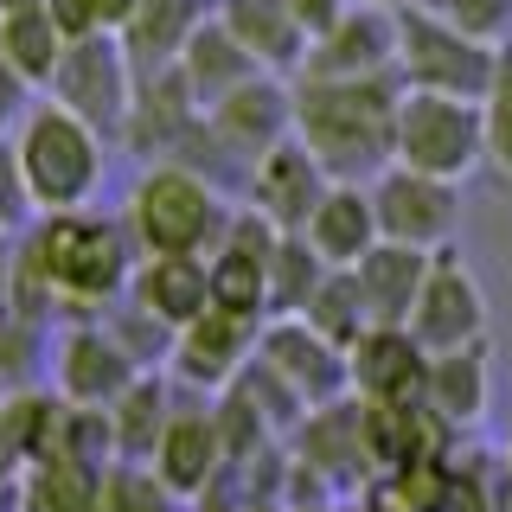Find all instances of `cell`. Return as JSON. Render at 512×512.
<instances>
[{"mask_svg":"<svg viewBox=\"0 0 512 512\" xmlns=\"http://www.w3.org/2000/svg\"><path fill=\"white\" fill-rule=\"evenodd\" d=\"M397 103L404 77H295V141L308 148L327 180L372 186L397 160Z\"/></svg>","mask_w":512,"mask_h":512,"instance_id":"cell-1","label":"cell"},{"mask_svg":"<svg viewBox=\"0 0 512 512\" xmlns=\"http://www.w3.org/2000/svg\"><path fill=\"white\" fill-rule=\"evenodd\" d=\"M135 231L103 212H45L20 244L13 288H39V301L64 308H116L135 282Z\"/></svg>","mask_w":512,"mask_h":512,"instance_id":"cell-2","label":"cell"},{"mask_svg":"<svg viewBox=\"0 0 512 512\" xmlns=\"http://www.w3.org/2000/svg\"><path fill=\"white\" fill-rule=\"evenodd\" d=\"M128 231L141 256H212L231 231V199L186 160H148L128 192Z\"/></svg>","mask_w":512,"mask_h":512,"instance_id":"cell-3","label":"cell"},{"mask_svg":"<svg viewBox=\"0 0 512 512\" xmlns=\"http://www.w3.org/2000/svg\"><path fill=\"white\" fill-rule=\"evenodd\" d=\"M13 148H20V167H26V186H32V205L45 212H77L90 205L96 180H103V135L71 116L64 103H32L26 122L13 128Z\"/></svg>","mask_w":512,"mask_h":512,"instance_id":"cell-4","label":"cell"},{"mask_svg":"<svg viewBox=\"0 0 512 512\" xmlns=\"http://www.w3.org/2000/svg\"><path fill=\"white\" fill-rule=\"evenodd\" d=\"M500 71V45L468 39L455 20H442L429 0L397 7V77L410 90H442V96H468L480 103Z\"/></svg>","mask_w":512,"mask_h":512,"instance_id":"cell-5","label":"cell"},{"mask_svg":"<svg viewBox=\"0 0 512 512\" xmlns=\"http://www.w3.org/2000/svg\"><path fill=\"white\" fill-rule=\"evenodd\" d=\"M391 167H410V173L461 186L474 167H487V122H480V103L404 84V103H397V160Z\"/></svg>","mask_w":512,"mask_h":512,"instance_id":"cell-6","label":"cell"},{"mask_svg":"<svg viewBox=\"0 0 512 512\" xmlns=\"http://www.w3.org/2000/svg\"><path fill=\"white\" fill-rule=\"evenodd\" d=\"M135 90H141V71L128 58L122 32H96V39H71L52 71L45 96L64 103L71 116H84L103 141H122L128 135V109H135Z\"/></svg>","mask_w":512,"mask_h":512,"instance_id":"cell-7","label":"cell"},{"mask_svg":"<svg viewBox=\"0 0 512 512\" xmlns=\"http://www.w3.org/2000/svg\"><path fill=\"white\" fill-rule=\"evenodd\" d=\"M487 288L480 276L468 269V256L455 244L436 250V263H429V282L423 295H416V314H410V333L423 340V352L436 359V352H461V346H480L487 340Z\"/></svg>","mask_w":512,"mask_h":512,"instance_id":"cell-8","label":"cell"},{"mask_svg":"<svg viewBox=\"0 0 512 512\" xmlns=\"http://www.w3.org/2000/svg\"><path fill=\"white\" fill-rule=\"evenodd\" d=\"M372 212H378V237H391V244L448 250L461 231V186L410 167H384L372 180Z\"/></svg>","mask_w":512,"mask_h":512,"instance_id":"cell-9","label":"cell"},{"mask_svg":"<svg viewBox=\"0 0 512 512\" xmlns=\"http://www.w3.org/2000/svg\"><path fill=\"white\" fill-rule=\"evenodd\" d=\"M205 128H212V141L244 167V180H250L256 160L276 148V141L295 135V77H276V71L250 77L244 90L218 96V103L205 109Z\"/></svg>","mask_w":512,"mask_h":512,"instance_id":"cell-10","label":"cell"},{"mask_svg":"<svg viewBox=\"0 0 512 512\" xmlns=\"http://www.w3.org/2000/svg\"><path fill=\"white\" fill-rule=\"evenodd\" d=\"M45 365H52V391L64 404H90V410H109L116 397L135 384L148 365L128 352L109 327H90V320H77V327L58 333V346L45 352Z\"/></svg>","mask_w":512,"mask_h":512,"instance_id":"cell-11","label":"cell"},{"mask_svg":"<svg viewBox=\"0 0 512 512\" xmlns=\"http://www.w3.org/2000/svg\"><path fill=\"white\" fill-rule=\"evenodd\" d=\"M256 359H269L276 372L301 391V404H340L352 397V372H346V346H333L327 333H314L301 314H269L263 340H256Z\"/></svg>","mask_w":512,"mask_h":512,"instance_id":"cell-12","label":"cell"},{"mask_svg":"<svg viewBox=\"0 0 512 512\" xmlns=\"http://www.w3.org/2000/svg\"><path fill=\"white\" fill-rule=\"evenodd\" d=\"M397 71V7L352 0L320 39L308 45L295 77H384Z\"/></svg>","mask_w":512,"mask_h":512,"instance_id":"cell-13","label":"cell"},{"mask_svg":"<svg viewBox=\"0 0 512 512\" xmlns=\"http://www.w3.org/2000/svg\"><path fill=\"white\" fill-rule=\"evenodd\" d=\"M256 340H263V320L205 308L192 327L173 333L167 365H173V378H180V384H192V391H224V384L256 359Z\"/></svg>","mask_w":512,"mask_h":512,"instance_id":"cell-14","label":"cell"},{"mask_svg":"<svg viewBox=\"0 0 512 512\" xmlns=\"http://www.w3.org/2000/svg\"><path fill=\"white\" fill-rule=\"evenodd\" d=\"M346 372L359 404H423L429 352L410 327H365L346 346Z\"/></svg>","mask_w":512,"mask_h":512,"instance_id":"cell-15","label":"cell"},{"mask_svg":"<svg viewBox=\"0 0 512 512\" xmlns=\"http://www.w3.org/2000/svg\"><path fill=\"white\" fill-rule=\"evenodd\" d=\"M327 167L301 148L295 135L276 141L263 160L250 167V180H244V205H256L276 231H308V218H314V205L327 199Z\"/></svg>","mask_w":512,"mask_h":512,"instance_id":"cell-16","label":"cell"},{"mask_svg":"<svg viewBox=\"0 0 512 512\" xmlns=\"http://www.w3.org/2000/svg\"><path fill=\"white\" fill-rule=\"evenodd\" d=\"M148 468H154V480L173 493V500L212 493L218 474H231V455H224V436H218L212 410H173V423L160 429Z\"/></svg>","mask_w":512,"mask_h":512,"instance_id":"cell-17","label":"cell"},{"mask_svg":"<svg viewBox=\"0 0 512 512\" xmlns=\"http://www.w3.org/2000/svg\"><path fill=\"white\" fill-rule=\"evenodd\" d=\"M288 455H295L314 480H327V487L372 480L365 436H359V397H340V404L308 410V416H301V429H295V448H288Z\"/></svg>","mask_w":512,"mask_h":512,"instance_id":"cell-18","label":"cell"},{"mask_svg":"<svg viewBox=\"0 0 512 512\" xmlns=\"http://www.w3.org/2000/svg\"><path fill=\"white\" fill-rule=\"evenodd\" d=\"M429 263H436V250H410V244H391V237H378V244L352 263L372 327H410L416 295H423V282H429Z\"/></svg>","mask_w":512,"mask_h":512,"instance_id":"cell-19","label":"cell"},{"mask_svg":"<svg viewBox=\"0 0 512 512\" xmlns=\"http://www.w3.org/2000/svg\"><path fill=\"white\" fill-rule=\"evenodd\" d=\"M128 301L141 314H154L167 333L192 327L205 308H212V276H205V256H141L135 282H128Z\"/></svg>","mask_w":512,"mask_h":512,"instance_id":"cell-20","label":"cell"},{"mask_svg":"<svg viewBox=\"0 0 512 512\" xmlns=\"http://www.w3.org/2000/svg\"><path fill=\"white\" fill-rule=\"evenodd\" d=\"M218 20L237 32V45L276 77H295L301 58H308V32L288 13V0H218Z\"/></svg>","mask_w":512,"mask_h":512,"instance_id":"cell-21","label":"cell"},{"mask_svg":"<svg viewBox=\"0 0 512 512\" xmlns=\"http://www.w3.org/2000/svg\"><path fill=\"white\" fill-rule=\"evenodd\" d=\"M423 404L442 416L448 429H474L493 404V352L487 340L480 346H461V352H436L429 359V378H423Z\"/></svg>","mask_w":512,"mask_h":512,"instance_id":"cell-22","label":"cell"},{"mask_svg":"<svg viewBox=\"0 0 512 512\" xmlns=\"http://www.w3.org/2000/svg\"><path fill=\"white\" fill-rule=\"evenodd\" d=\"M301 237L320 250V263H327V269H352L365 250L378 244L372 186H340V180H333L327 199L314 205V218H308V231H301Z\"/></svg>","mask_w":512,"mask_h":512,"instance_id":"cell-23","label":"cell"},{"mask_svg":"<svg viewBox=\"0 0 512 512\" xmlns=\"http://www.w3.org/2000/svg\"><path fill=\"white\" fill-rule=\"evenodd\" d=\"M218 13V0H141L135 20L122 26V45L128 58H135V71H167V64H180L186 39L199 32L205 20Z\"/></svg>","mask_w":512,"mask_h":512,"instance_id":"cell-24","label":"cell"},{"mask_svg":"<svg viewBox=\"0 0 512 512\" xmlns=\"http://www.w3.org/2000/svg\"><path fill=\"white\" fill-rule=\"evenodd\" d=\"M180 77L192 84V96H199V103L212 109L218 96L244 90L250 77H263V64H256L244 45H237V32L212 13V20H205V26L186 39V52H180Z\"/></svg>","mask_w":512,"mask_h":512,"instance_id":"cell-25","label":"cell"},{"mask_svg":"<svg viewBox=\"0 0 512 512\" xmlns=\"http://www.w3.org/2000/svg\"><path fill=\"white\" fill-rule=\"evenodd\" d=\"M103 474L109 468H90V461H77V455H52V461H39V468L20 474L13 506L20 512H96Z\"/></svg>","mask_w":512,"mask_h":512,"instance_id":"cell-26","label":"cell"},{"mask_svg":"<svg viewBox=\"0 0 512 512\" xmlns=\"http://www.w3.org/2000/svg\"><path fill=\"white\" fill-rule=\"evenodd\" d=\"M109 423H116V461H141V468H148L160 429L173 423L167 378H160V372H141V378L116 397V404H109Z\"/></svg>","mask_w":512,"mask_h":512,"instance_id":"cell-27","label":"cell"},{"mask_svg":"<svg viewBox=\"0 0 512 512\" xmlns=\"http://www.w3.org/2000/svg\"><path fill=\"white\" fill-rule=\"evenodd\" d=\"M205 276H212V308L244 314V320H269V256L218 244L205 256Z\"/></svg>","mask_w":512,"mask_h":512,"instance_id":"cell-28","label":"cell"},{"mask_svg":"<svg viewBox=\"0 0 512 512\" xmlns=\"http://www.w3.org/2000/svg\"><path fill=\"white\" fill-rule=\"evenodd\" d=\"M64 45H71V39H64V32L52 26V13H45V7H39V13H13V20H0V58H7L32 90L52 84Z\"/></svg>","mask_w":512,"mask_h":512,"instance_id":"cell-29","label":"cell"},{"mask_svg":"<svg viewBox=\"0 0 512 512\" xmlns=\"http://www.w3.org/2000/svg\"><path fill=\"white\" fill-rule=\"evenodd\" d=\"M7 416H13V436H20V455L26 468H39V461L64 455V429H71V404H64L58 391H13L7 397Z\"/></svg>","mask_w":512,"mask_h":512,"instance_id":"cell-30","label":"cell"},{"mask_svg":"<svg viewBox=\"0 0 512 512\" xmlns=\"http://www.w3.org/2000/svg\"><path fill=\"white\" fill-rule=\"evenodd\" d=\"M320 282H327L320 250L301 231H282V244L269 250V314H301Z\"/></svg>","mask_w":512,"mask_h":512,"instance_id":"cell-31","label":"cell"},{"mask_svg":"<svg viewBox=\"0 0 512 512\" xmlns=\"http://www.w3.org/2000/svg\"><path fill=\"white\" fill-rule=\"evenodd\" d=\"M314 333H327L333 346H352L365 327H372V314H365V295H359V276L352 269H327V282L314 288V301L301 308Z\"/></svg>","mask_w":512,"mask_h":512,"instance_id":"cell-32","label":"cell"},{"mask_svg":"<svg viewBox=\"0 0 512 512\" xmlns=\"http://www.w3.org/2000/svg\"><path fill=\"white\" fill-rule=\"evenodd\" d=\"M167 487L154 480V468H141V461H116V468L103 474V493H96V512H173Z\"/></svg>","mask_w":512,"mask_h":512,"instance_id":"cell-33","label":"cell"},{"mask_svg":"<svg viewBox=\"0 0 512 512\" xmlns=\"http://www.w3.org/2000/svg\"><path fill=\"white\" fill-rule=\"evenodd\" d=\"M480 122H487V167L512 180V45H500V71L480 96Z\"/></svg>","mask_w":512,"mask_h":512,"instance_id":"cell-34","label":"cell"},{"mask_svg":"<svg viewBox=\"0 0 512 512\" xmlns=\"http://www.w3.org/2000/svg\"><path fill=\"white\" fill-rule=\"evenodd\" d=\"M429 7L480 45H512V0H429Z\"/></svg>","mask_w":512,"mask_h":512,"instance_id":"cell-35","label":"cell"},{"mask_svg":"<svg viewBox=\"0 0 512 512\" xmlns=\"http://www.w3.org/2000/svg\"><path fill=\"white\" fill-rule=\"evenodd\" d=\"M32 218H39V205H32L20 148H13V135H0V231H26Z\"/></svg>","mask_w":512,"mask_h":512,"instance_id":"cell-36","label":"cell"},{"mask_svg":"<svg viewBox=\"0 0 512 512\" xmlns=\"http://www.w3.org/2000/svg\"><path fill=\"white\" fill-rule=\"evenodd\" d=\"M45 13H52V26L64 39H96V32H109L103 13H96V0H45Z\"/></svg>","mask_w":512,"mask_h":512,"instance_id":"cell-37","label":"cell"},{"mask_svg":"<svg viewBox=\"0 0 512 512\" xmlns=\"http://www.w3.org/2000/svg\"><path fill=\"white\" fill-rule=\"evenodd\" d=\"M26 474V455H20V436H13V416H7V397H0V493H13Z\"/></svg>","mask_w":512,"mask_h":512,"instance_id":"cell-38","label":"cell"},{"mask_svg":"<svg viewBox=\"0 0 512 512\" xmlns=\"http://www.w3.org/2000/svg\"><path fill=\"white\" fill-rule=\"evenodd\" d=\"M346 7H352V0H288V13L301 20V32H308V39H320V32L340 20Z\"/></svg>","mask_w":512,"mask_h":512,"instance_id":"cell-39","label":"cell"},{"mask_svg":"<svg viewBox=\"0 0 512 512\" xmlns=\"http://www.w3.org/2000/svg\"><path fill=\"white\" fill-rule=\"evenodd\" d=\"M13 269H20V244H13V231H0V308L13 301Z\"/></svg>","mask_w":512,"mask_h":512,"instance_id":"cell-40","label":"cell"},{"mask_svg":"<svg viewBox=\"0 0 512 512\" xmlns=\"http://www.w3.org/2000/svg\"><path fill=\"white\" fill-rule=\"evenodd\" d=\"M135 7H141V0H96V13H103L109 32H122L128 20H135Z\"/></svg>","mask_w":512,"mask_h":512,"instance_id":"cell-41","label":"cell"},{"mask_svg":"<svg viewBox=\"0 0 512 512\" xmlns=\"http://www.w3.org/2000/svg\"><path fill=\"white\" fill-rule=\"evenodd\" d=\"M45 0H0V20H13V13H39Z\"/></svg>","mask_w":512,"mask_h":512,"instance_id":"cell-42","label":"cell"},{"mask_svg":"<svg viewBox=\"0 0 512 512\" xmlns=\"http://www.w3.org/2000/svg\"><path fill=\"white\" fill-rule=\"evenodd\" d=\"M500 461H506V474H512V429H506V455Z\"/></svg>","mask_w":512,"mask_h":512,"instance_id":"cell-43","label":"cell"},{"mask_svg":"<svg viewBox=\"0 0 512 512\" xmlns=\"http://www.w3.org/2000/svg\"><path fill=\"white\" fill-rule=\"evenodd\" d=\"M378 7H410V0H378Z\"/></svg>","mask_w":512,"mask_h":512,"instance_id":"cell-44","label":"cell"},{"mask_svg":"<svg viewBox=\"0 0 512 512\" xmlns=\"http://www.w3.org/2000/svg\"><path fill=\"white\" fill-rule=\"evenodd\" d=\"M218 512H231V506H218Z\"/></svg>","mask_w":512,"mask_h":512,"instance_id":"cell-45","label":"cell"}]
</instances>
